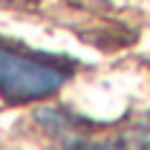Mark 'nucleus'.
<instances>
[{"label": "nucleus", "instance_id": "1", "mask_svg": "<svg viewBox=\"0 0 150 150\" xmlns=\"http://www.w3.org/2000/svg\"><path fill=\"white\" fill-rule=\"evenodd\" d=\"M72 75L58 58L35 55L26 49H15L0 43V95L9 104H29L38 98L58 93Z\"/></svg>", "mask_w": 150, "mask_h": 150}]
</instances>
